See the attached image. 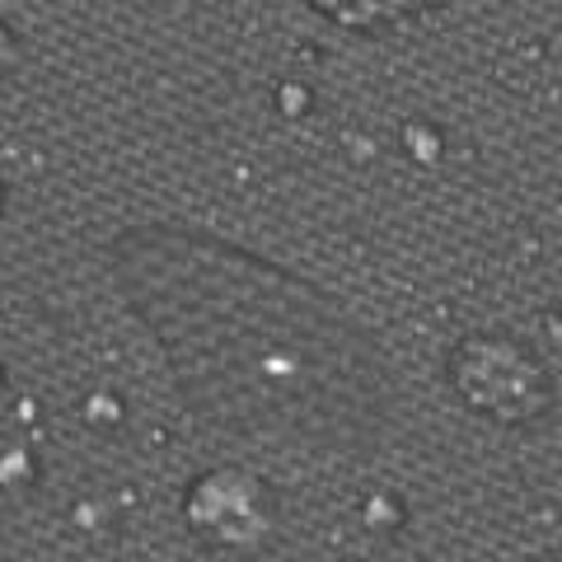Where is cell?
I'll list each match as a JSON object with an SVG mask.
<instances>
[{"label":"cell","instance_id":"1","mask_svg":"<svg viewBox=\"0 0 562 562\" xmlns=\"http://www.w3.org/2000/svg\"><path fill=\"white\" fill-rule=\"evenodd\" d=\"M113 268L202 417L272 446L361 450L380 436V347L319 286L169 225L122 235Z\"/></svg>","mask_w":562,"mask_h":562},{"label":"cell","instance_id":"2","mask_svg":"<svg viewBox=\"0 0 562 562\" xmlns=\"http://www.w3.org/2000/svg\"><path fill=\"white\" fill-rule=\"evenodd\" d=\"M450 390L497 427H535L553 408V375L535 347L506 333H469L446 361Z\"/></svg>","mask_w":562,"mask_h":562},{"label":"cell","instance_id":"3","mask_svg":"<svg viewBox=\"0 0 562 562\" xmlns=\"http://www.w3.org/2000/svg\"><path fill=\"white\" fill-rule=\"evenodd\" d=\"M183 520L216 553H258L281 530V502L268 479L239 464H221L192 479L183 497Z\"/></svg>","mask_w":562,"mask_h":562},{"label":"cell","instance_id":"4","mask_svg":"<svg viewBox=\"0 0 562 562\" xmlns=\"http://www.w3.org/2000/svg\"><path fill=\"white\" fill-rule=\"evenodd\" d=\"M450 0H310L328 24H338L361 38H390V33H408L417 24L436 20Z\"/></svg>","mask_w":562,"mask_h":562},{"label":"cell","instance_id":"5","mask_svg":"<svg viewBox=\"0 0 562 562\" xmlns=\"http://www.w3.org/2000/svg\"><path fill=\"white\" fill-rule=\"evenodd\" d=\"M20 57H24V43L14 38L10 24H0V76H10V70L20 66Z\"/></svg>","mask_w":562,"mask_h":562},{"label":"cell","instance_id":"6","mask_svg":"<svg viewBox=\"0 0 562 562\" xmlns=\"http://www.w3.org/2000/svg\"><path fill=\"white\" fill-rule=\"evenodd\" d=\"M525 562H558V558H525Z\"/></svg>","mask_w":562,"mask_h":562},{"label":"cell","instance_id":"7","mask_svg":"<svg viewBox=\"0 0 562 562\" xmlns=\"http://www.w3.org/2000/svg\"><path fill=\"white\" fill-rule=\"evenodd\" d=\"M0 206H5V188H0Z\"/></svg>","mask_w":562,"mask_h":562}]
</instances>
